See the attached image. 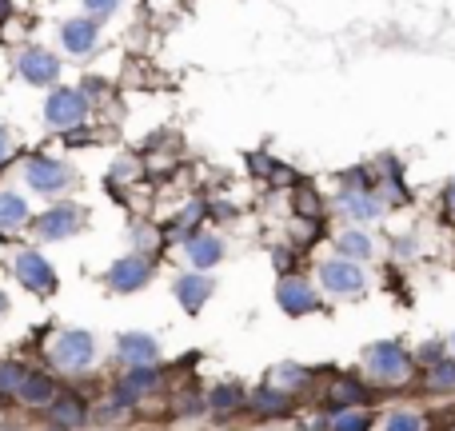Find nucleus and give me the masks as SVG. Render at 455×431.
Here are the masks:
<instances>
[{
	"instance_id": "obj_1",
	"label": "nucleus",
	"mask_w": 455,
	"mask_h": 431,
	"mask_svg": "<svg viewBox=\"0 0 455 431\" xmlns=\"http://www.w3.org/2000/svg\"><path fill=\"white\" fill-rule=\"evenodd\" d=\"M84 112H88V100H84V92H76V88H56L48 100H44V120H48L52 128L80 124Z\"/></svg>"
},
{
	"instance_id": "obj_2",
	"label": "nucleus",
	"mask_w": 455,
	"mask_h": 431,
	"mask_svg": "<svg viewBox=\"0 0 455 431\" xmlns=\"http://www.w3.org/2000/svg\"><path fill=\"white\" fill-rule=\"evenodd\" d=\"M92 355H96V340H92L88 331H80V328L64 331L61 340L52 343V360L61 363V368H68V371H80V368H88V363H92Z\"/></svg>"
},
{
	"instance_id": "obj_3",
	"label": "nucleus",
	"mask_w": 455,
	"mask_h": 431,
	"mask_svg": "<svg viewBox=\"0 0 455 431\" xmlns=\"http://www.w3.org/2000/svg\"><path fill=\"white\" fill-rule=\"evenodd\" d=\"M16 72H21L28 84H36V88H48V84H56V76H61V61H56L48 48H24L21 61H16Z\"/></svg>"
},
{
	"instance_id": "obj_4",
	"label": "nucleus",
	"mask_w": 455,
	"mask_h": 431,
	"mask_svg": "<svg viewBox=\"0 0 455 431\" xmlns=\"http://www.w3.org/2000/svg\"><path fill=\"white\" fill-rule=\"evenodd\" d=\"M407 368H412V360L399 351V343H372L367 348V371L380 380H404Z\"/></svg>"
},
{
	"instance_id": "obj_5",
	"label": "nucleus",
	"mask_w": 455,
	"mask_h": 431,
	"mask_svg": "<svg viewBox=\"0 0 455 431\" xmlns=\"http://www.w3.org/2000/svg\"><path fill=\"white\" fill-rule=\"evenodd\" d=\"M80 208L76 204H56V208H48L36 220V236L41 240H64V236H72V232H80Z\"/></svg>"
},
{
	"instance_id": "obj_6",
	"label": "nucleus",
	"mask_w": 455,
	"mask_h": 431,
	"mask_svg": "<svg viewBox=\"0 0 455 431\" xmlns=\"http://www.w3.org/2000/svg\"><path fill=\"white\" fill-rule=\"evenodd\" d=\"M12 268H16V280L32 291H52L56 288V271H52V264L44 260L41 251H21Z\"/></svg>"
},
{
	"instance_id": "obj_7",
	"label": "nucleus",
	"mask_w": 455,
	"mask_h": 431,
	"mask_svg": "<svg viewBox=\"0 0 455 431\" xmlns=\"http://www.w3.org/2000/svg\"><path fill=\"white\" fill-rule=\"evenodd\" d=\"M320 284L335 296H355V291L364 288V271L355 268L352 260H328L320 268Z\"/></svg>"
},
{
	"instance_id": "obj_8",
	"label": "nucleus",
	"mask_w": 455,
	"mask_h": 431,
	"mask_svg": "<svg viewBox=\"0 0 455 431\" xmlns=\"http://www.w3.org/2000/svg\"><path fill=\"white\" fill-rule=\"evenodd\" d=\"M24 180L32 184L36 192H61L64 184L72 180V172L64 168L61 160H48V156H36V160H28V168H24Z\"/></svg>"
},
{
	"instance_id": "obj_9",
	"label": "nucleus",
	"mask_w": 455,
	"mask_h": 431,
	"mask_svg": "<svg viewBox=\"0 0 455 431\" xmlns=\"http://www.w3.org/2000/svg\"><path fill=\"white\" fill-rule=\"evenodd\" d=\"M61 44H64V52H72V56H88V52L96 48V21H88V16L64 21Z\"/></svg>"
},
{
	"instance_id": "obj_10",
	"label": "nucleus",
	"mask_w": 455,
	"mask_h": 431,
	"mask_svg": "<svg viewBox=\"0 0 455 431\" xmlns=\"http://www.w3.org/2000/svg\"><path fill=\"white\" fill-rule=\"evenodd\" d=\"M120 360L128 363V368H152V360H156V340L144 336V331L120 336Z\"/></svg>"
},
{
	"instance_id": "obj_11",
	"label": "nucleus",
	"mask_w": 455,
	"mask_h": 431,
	"mask_svg": "<svg viewBox=\"0 0 455 431\" xmlns=\"http://www.w3.org/2000/svg\"><path fill=\"white\" fill-rule=\"evenodd\" d=\"M144 280H148V260H140V256H128V260L112 264V271H108V284L116 291H136Z\"/></svg>"
},
{
	"instance_id": "obj_12",
	"label": "nucleus",
	"mask_w": 455,
	"mask_h": 431,
	"mask_svg": "<svg viewBox=\"0 0 455 431\" xmlns=\"http://www.w3.org/2000/svg\"><path fill=\"white\" fill-rule=\"evenodd\" d=\"M152 388H156V371H152V368H136L128 380L116 388V407H128V403H136L140 395H148Z\"/></svg>"
},
{
	"instance_id": "obj_13",
	"label": "nucleus",
	"mask_w": 455,
	"mask_h": 431,
	"mask_svg": "<svg viewBox=\"0 0 455 431\" xmlns=\"http://www.w3.org/2000/svg\"><path fill=\"white\" fill-rule=\"evenodd\" d=\"M276 296H280V308L292 311V316H300V311H312V308H315V296H312V288H308L303 280H283Z\"/></svg>"
},
{
	"instance_id": "obj_14",
	"label": "nucleus",
	"mask_w": 455,
	"mask_h": 431,
	"mask_svg": "<svg viewBox=\"0 0 455 431\" xmlns=\"http://www.w3.org/2000/svg\"><path fill=\"white\" fill-rule=\"evenodd\" d=\"M220 256H224V244L216 240L212 232H200V236L188 240V260L196 268H212V264H220Z\"/></svg>"
},
{
	"instance_id": "obj_15",
	"label": "nucleus",
	"mask_w": 455,
	"mask_h": 431,
	"mask_svg": "<svg viewBox=\"0 0 455 431\" xmlns=\"http://www.w3.org/2000/svg\"><path fill=\"white\" fill-rule=\"evenodd\" d=\"M176 296H180V303L188 311H200V303L212 296V284H208V276H180L176 280Z\"/></svg>"
},
{
	"instance_id": "obj_16",
	"label": "nucleus",
	"mask_w": 455,
	"mask_h": 431,
	"mask_svg": "<svg viewBox=\"0 0 455 431\" xmlns=\"http://www.w3.org/2000/svg\"><path fill=\"white\" fill-rule=\"evenodd\" d=\"M16 395H21L24 403H32V407H44V403H52V395H56V383H52L48 375H24Z\"/></svg>"
},
{
	"instance_id": "obj_17",
	"label": "nucleus",
	"mask_w": 455,
	"mask_h": 431,
	"mask_svg": "<svg viewBox=\"0 0 455 431\" xmlns=\"http://www.w3.org/2000/svg\"><path fill=\"white\" fill-rule=\"evenodd\" d=\"M28 220V204L16 192H0V228H16Z\"/></svg>"
},
{
	"instance_id": "obj_18",
	"label": "nucleus",
	"mask_w": 455,
	"mask_h": 431,
	"mask_svg": "<svg viewBox=\"0 0 455 431\" xmlns=\"http://www.w3.org/2000/svg\"><path fill=\"white\" fill-rule=\"evenodd\" d=\"M52 420L61 427H76V423H84V403L76 395H64V400L52 403Z\"/></svg>"
},
{
	"instance_id": "obj_19",
	"label": "nucleus",
	"mask_w": 455,
	"mask_h": 431,
	"mask_svg": "<svg viewBox=\"0 0 455 431\" xmlns=\"http://www.w3.org/2000/svg\"><path fill=\"white\" fill-rule=\"evenodd\" d=\"M335 248L344 251V256H355V260H367V256H372V240H367V232H344Z\"/></svg>"
},
{
	"instance_id": "obj_20",
	"label": "nucleus",
	"mask_w": 455,
	"mask_h": 431,
	"mask_svg": "<svg viewBox=\"0 0 455 431\" xmlns=\"http://www.w3.org/2000/svg\"><path fill=\"white\" fill-rule=\"evenodd\" d=\"M455 388V360H435L432 363V391H451Z\"/></svg>"
},
{
	"instance_id": "obj_21",
	"label": "nucleus",
	"mask_w": 455,
	"mask_h": 431,
	"mask_svg": "<svg viewBox=\"0 0 455 431\" xmlns=\"http://www.w3.org/2000/svg\"><path fill=\"white\" fill-rule=\"evenodd\" d=\"M344 208L352 212L355 220H375V216H380V204H375L372 196H344Z\"/></svg>"
},
{
	"instance_id": "obj_22",
	"label": "nucleus",
	"mask_w": 455,
	"mask_h": 431,
	"mask_svg": "<svg viewBox=\"0 0 455 431\" xmlns=\"http://www.w3.org/2000/svg\"><path fill=\"white\" fill-rule=\"evenodd\" d=\"M24 375H28V371H24L21 363H0V391H16Z\"/></svg>"
},
{
	"instance_id": "obj_23",
	"label": "nucleus",
	"mask_w": 455,
	"mask_h": 431,
	"mask_svg": "<svg viewBox=\"0 0 455 431\" xmlns=\"http://www.w3.org/2000/svg\"><path fill=\"white\" fill-rule=\"evenodd\" d=\"M387 431H424V420L415 411H395L392 420H387Z\"/></svg>"
},
{
	"instance_id": "obj_24",
	"label": "nucleus",
	"mask_w": 455,
	"mask_h": 431,
	"mask_svg": "<svg viewBox=\"0 0 455 431\" xmlns=\"http://www.w3.org/2000/svg\"><path fill=\"white\" fill-rule=\"evenodd\" d=\"M208 403H212L216 411H232L236 403H240V388H216L212 395H208Z\"/></svg>"
},
{
	"instance_id": "obj_25",
	"label": "nucleus",
	"mask_w": 455,
	"mask_h": 431,
	"mask_svg": "<svg viewBox=\"0 0 455 431\" xmlns=\"http://www.w3.org/2000/svg\"><path fill=\"white\" fill-rule=\"evenodd\" d=\"M332 431H367V420L360 415V411H340L332 423Z\"/></svg>"
},
{
	"instance_id": "obj_26",
	"label": "nucleus",
	"mask_w": 455,
	"mask_h": 431,
	"mask_svg": "<svg viewBox=\"0 0 455 431\" xmlns=\"http://www.w3.org/2000/svg\"><path fill=\"white\" fill-rule=\"evenodd\" d=\"M256 407H263V411H280V407H283V395H280V391H272V395L263 391V395H256Z\"/></svg>"
},
{
	"instance_id": "obj_27",
	"label": "nucleus",
	"mask_w": 455,
	"mask_h": 431,
	"mask_svg": "<svg viewBox=\"0 0 455 431\" xmlns=\"http://www.w3.org/2000/svg\"><path fill=\"white\" fill-rule=\"evenodd\" d=\"M116 4H120V0H84V9H88L92 16H108Z\"/></svg>"
},
{
	"instance_id": "obj_28",
	"label": "nucleus",
	"mask_w": 455,
	"mask_h": 431,
	"mask_svg": "<svg viewBox=\"0 0 455 431\" xmlns=\"http://www.w3.org/2000/svg\"><path fill=\"white\" fill-rule=\"evenodd\" d=\"M332 395H335L340 403H352V400H360V388H355V383H340V388H335Z\"/></svg>"
},
{
	"instance_id": "obj_29",
	"label": "nucleus",
	"mask_w": 455,
	"mask_h": 431,
	"mask_svg": "<svg viewBox=\"0 0 455 431\" xmlns=\"http://www.w3.org/2000/svg\"><path fill=\"white\" fill-rule=\"evenodd\" d=\"M296 380H303L300 368H280V371H276V383H296Z\"/></svg>"
},
{
	"instance_id": "obj_30",
	"label": "nucleus",
	"mask_w": 455,
	"mask_h": 431,
	"mask_svg": "<svg viewBox=\"0 0 455 431\" xmlns=\"http://www.w3.org/2000/svg\"><path fill=\"white\" fill-rule=\"evenodd\" d=\"M12 152V136H9V128H4V124H0V160H4V156H9Z\"/></svg>"
},
{
	"instance_id": "obj_31",
	"label": "nucleus",
	"mask_w": 455,
	"mask_h": 431,
	"mask_svg": "<svg viewBox=\"0 0 455 431\" xmlns=\"http://www.w3.org/2000/svg\"><path fill=\"white\" fill-rule=\"evenodd\" d=\"M136 244H140V248H152V244H156V236H152L148 228H140V232H136Z\"/></svg>"
},
{
	"instance_id": "obj_32",
	"label": "nucleus",
	"mask_w": 455,
	"mask_h": 431,
	"mask_svg": "<svg viewBox=\"0 0 455 431\" xmlns=\"http://www.w3.org/2000/svg\"><path fill=\"white\" fill-rule=\"evenodd\" d=\"M419 360H427V363H432V360H439V348H435V343H427V348L419 351Z\"/></svg>"
},
{
	"instance_id": "obj_33",
	"label": "nucleus",
	"mask_w": 455,
	"mask_h": 431,
	"mask_svg": "<svg viewBox=\"0 0 455 431\" xmlns=\"http://www.w3.org/2000/svg\"><path fill=\"white\" fill-rule=\"evenodd\" d=\"M0 311H4V291H0Z\"/></svg>"
}]
</instances>
